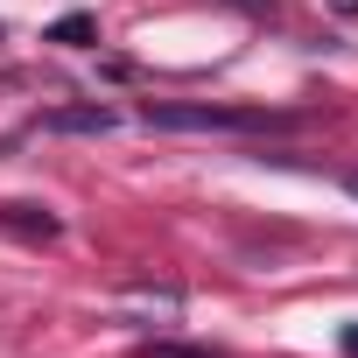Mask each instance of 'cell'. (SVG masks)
Masks as SVG:
<instances>
[{
  "mask_svg": "<svg viewBox=\"0 0 358 358\" xmlns=\"http://www.w3.org/2000/svg\"><path fill=\"white\" fill-rule=\"evenodd\" d=\"M141 358H211V351H190V344H141Z\"/></svg>",
  "mask_w": 358,
  "mask_h": 358,
  "instance_id": "obj_5",
  "label": "cell"
},
{
  "mask_svg": "<svg viewBox=\"0 0 358 358\" xmlns=\"http://www.w3.org/2000/svg\"><path fill=\"white\" fill-rule=\"evenodd\" d=\"M148 127L162 134H253V127H274L267 113H239V106H148Z\"/></svg>",
  "mask_w": 358,
  "mask_h": 358,
  "instance_id": "obj_1",
  "label": "cell"
},
{
  "mask_svg": "<svg viewBox=\"0 0 358 358\" xmlns=\"http://www.w3.org/2000/svg\"><path fill=\"white\" fill-rule=\"evenodd\" d=\"M0 225H8V232H22V239H36V246H50V239L64 232L43 204H0Z\"/></svg>",
  "mask_w": 358,
  "mask_h": 358,
  "instance_id": "obj_2",
  "label": "cell"
},
{
  "mask_svg": "<svg viewBox=\"0 0 358 358\" xmlns=\"http://www.w3.org/2000/svg\"><path fill=\"white\" fill-rule=\"evenodd\" d=\"M50 134H113V106H64L43 120Z\"/></svg>",
  "mask_w": 358,
  "mask_h": 358,
  "instance_id": "obj_3",
  "label": "cell"
},
{
  "mask_svg": "<svg viewBox=\"0 0 358 358\" xmlns=\"http://www.w3.org/2000/svg\"><path fill=\"white\" fill-rule=\"evenodd\" d=\"M344 351H351V358H358V323H351V330H344Z\"/></svg>",
  "mask_w": 358,
  "mask_h": 358,
  "instance_id": "obj_6",
  "label": "cell"
},
{
  "mask_svg": "<svg viewBox=\"0 0 358 358\" xmlns=\"http://www.w3.org/2000/svg\"><path fill=\"white\" fill-rule=\"evenodd\" d=\"M351 197H358V169H351Z\"/></svg>",
  "mask_w": 358,
  "mask_h": 358,
  "instance_id": "obj_7",
  "label": "cell"
},
{
  "mask_svg": "<svg viewBox=\"0 0 358 358\" xmlns=\"http://www.w3.org/2000/svg\"><path fill=\"white\" fill-rule=\"evenodd\" d=\"M92 36H99V29H92V15H64V22L50 29V43H64V50H85Z\"/></svg>",
  "mask_w": 358,
  "mask_h": 358,
  "instance_id": "obj_4",
  "label": "cell"
}]
</instances>
